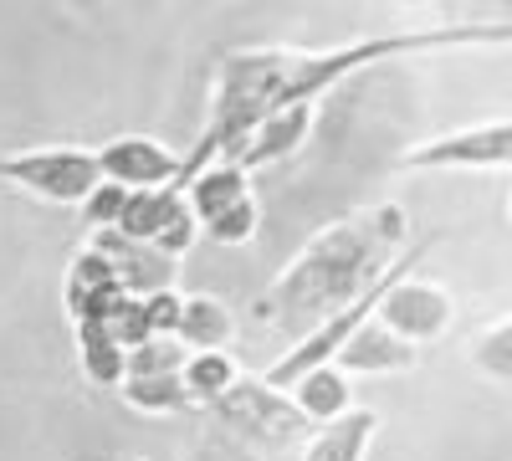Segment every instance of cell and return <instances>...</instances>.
Instances as JSON below:
<instances>
[{
  "instance_id": "2",
  "label": "cell",
  "mask_w": 512,
  "mask_h": 461,
  "mask_svg": "<svg viewBox=\"0 0 512 461\" xmlns=\"http://www.w3.org/2000/svg\"><path fill=\"white\" fill-rule=\"evenodd\" d=\"M0 180H11L52 205H82L103 185V170L88 149H26L0 159Z\"/></svg>"
},
{
  "instance_id": "18",
  "label": "cell",
  "mask_w": 512,
  "mask_h": 461,
  "mask_svg": "<svg viewBox=\"0 0 512 461\" xmlns=\"http://www.w3.org/2000/svg\"><path fill=\"white\" fill-rule=\"evenodd\" d=\"M507 333H512V328H507V318H502L497 328L482 333V344H477V364H482L487 374H497V380H507V344H512Z\"/></svg>"
},
{
  "instance_id": "11",
  "label": "cell",
  "mask_w": 512,
  "mask_h": 461,
  "mask_svg": "<svg viewBox=\"0 0 512 461\" xmlns=\"http://www.w3.org/2000/svg\"><path fill=\"white\" fill-rule=\"evenodd\" d=\"M374 431H379V415L374 410H344L338 421H323L308 436L303 461H364Z\"/></svg>"
},
{
  "instance_id": "13",
  "label": "cell",
  "mask_w": 512,
  "mask_h": 461,
  "mask_svg": "<svg viewBox=\"0 0 512 461\" xmlns=\"http://www.w3.org/2000/svg\"><path fill=\"white\" fill-rule=\"evenodd\" d=\"M297 410L308 415V421H338V415L349 410V380L338 374L333 364H323V369H313V374H303L297 385H287L282 390Z\"/></svg>"
},
{
  "instance_id": "8",
  "label": "cell",
  "mask_w": 512,
  "mask_h": 461,
  "mask_svg": "<svg viewBox=\"0 0 512 461\" xmlns=\"http://www.w3.org/2000/svg\"><path fill=\"white\" fill-rule=\"evenodd\" d=\"M88 246L108 262L113 282L128 292V298H154V292L175 287V257H164V251H154V246H144V241H128V236H118L113 226H103Z\"/></svg>"
},
{
  "instance_id": "12",
  "label": "cell",
  "mask_w": 512,
  "mask_h": 461,
  "mask_svg": "<svg viewBox=\"0 0 512 461\" xmlns=\"http://www.w3.org/2000/svg\"><path fill=\"white\" fill-rule=\"evenodd\" d=\"M190 216H195V226H210L216 216H226L231 205H241L251 190H246V175L241 170H231V164H210V170H200L190 185Z\"/></svg>"
},
{
  "instance_id": "16",
  "label": "cell",
  "mask_w": 512,
  "mask_h": 461,
  "mask_svg": "<svg viewBox=\"0 0 512 461\" xmlns=\"http://www.w3.org/2000/svg\"><path fill=\"white\" fill-rule=\"evenodd\" d=\"M77 349H82V369H88L98 385H118V374H123V349L108 339L98 323H77Z\"/></svg>"
},
{
  "instance_id": "17",
  "label": "cell",
  "mask_w": 512,
  "mask_h": 461,
  "mask_svg": "<svg viewBox=\"0 0 512 461\" xmlns=\"http://www.w3.org/2000/svg\"><path fill=\"white\" fill-rule=\"evenodd\" d=\"M210 241H221V246H236V241H246L251 231H256V200L246 195L241 205H231V211L226 216H216V221H210V226H200Z\"/></svg>"
},
{
  "instance_id": "1",
  "label": "cell",
  "mask_w": 512,
  "mask_h": 461,
  "mask_svg": "<svg viewBox=\"0 0 512 461\" xmlns=\"http://www.w3.org/2000/svg\"><path fill=\"white\" fill-rule=\"evenodd\" d=\"M405 241V211L400 205H374L349 221H338L328 231H318L303 257H297L267 292V313L303 328L308 318H333L338 308H349L354 298L395 267Z\"/></svg>"
},
{
  "instance_id": "10",
  "label": "cell",
  "mask_w": 512,
  "mask_h": 461,
  "mask_svg": "<svg viewBox=\"0 0 512 461\" xmlns=\"http://www.w3.org/2000/svg\"><path fill=\"white\" fill-rule=\"evenodd\" d=\"M344 369H354V374H395V369H410L415 364V349L410 344H400L384 323H359L344 344H338V354H333Z\"/></svg>"
},
{
  "instance_id": "14",
  "label": "cell",
  "mask_w": 512,
  "mask_h": 461,
  "mask_svg": "<svg viewBox=\"0 0 512 461\" xmlns=\"http://www.w3.org/2000/svg\"><path fill=\"white\" fill-rule=\"evenodd\" d=\"M169 339L190 344L195 354H216V349L231 339V313H226V303H216V298H190V303H180V318H175V333H169Z\"/></svg>"
},
{
  "instance_id": "9",
  "label": "cell",
  "mask_w": 512,
  "mask_h": 461,
  "mask_svg": "<svg viewBox=\"0 0 512 461\" xmlns=\"http://www.w3.org/2000/svg\"><path fill=\"white\" fill-rule=\"evenodd\" d=\"M313 113H318V103H292V108H277V113H267L256 129L221 159V164H231V170H256V164H272V159H287L297 144L308 139V129H313Z\"/></svg>"
},
{
  "instance_id": "15",
  "label": "cell",
  "mask_w": 512,
  "mask_h": 461,
  "mask_svg": "<svg viewBox=\"0 0 512 461\" xmlns=\"http://www.w3.org/2000/svg\"><path fill=\"white\" fill-rule=\"evenodd\" d=\"M241 380L236 364L216 349V354H185V369H180V385H185V400L190 405H210L221 400L231 385Z\"/></svg>"
},
{
  "instance_id": "7",
  "label": "cell",
  "mask_w": 512,
  "mask_h": 461,
  "mask_svg": "<svg viewBox=\"0 0 512 461\" xmlns=\"http://www.w3.org/2000/svg\"><path fill=\"white\" fill-rule=\"evenodd\" d=\"M93 159H98L103 180L118 190H164L180 175V154H169L164 144H154L144 134H123V139L93 149Z\"/></svg>"
},
{
  "instance_id": "4",
  "label": "cell",
  "mask_w": 512,
  "mask_h": 461,
  "mask_svg": "<svg viewBox=\"0 0 512 461\" xmlns=\"http://www.w3.org/2000/svg\"><path fill=\"white\" fill-rule=\"evenodd\" d=\"M180 369H185V349L175 339H149L139 349L123 354V400L139 405V410H185V385H180Z\"/></svg>"
},
{
  "instance_id": "5",
  "label": "cell",
  "mask_w": 512,
  "mask_h": 461,
  "mask_svg": "<svg viewBox=\"0 0 512 461\" xmlns=\"http://www.w3.org/2000/svg\"><path fill=\"white\" fill-rule=\"evenodd\" d=\"M512 159V123H477L461 134H441L431 144H415L405 154L410 170H507Z\"/></svg>"
},
{
  "instance_id": "6",
  "label": "cell",
  "mask_w": 512,
  "mask_h": 461,
  "mask_svg": "<svg viewBox=\"0 0 512 461\" xmlns=\"http://www.w3.org/2000/svg\"><path fill=\"white\" fill-rule=\"evenodd\" d=\"M374 323H384L400 344H420V339H436V333L451 323V298L431 282H410L400 277L395 287H384V298L374 308Z\"/></svg>"
},
{
  "instance_id": "3",
  "label": "cell",
  "mask_w": 512,
  "mask_h": 461,
  "mask_svg": "<svg viewBox=\"0 0 512 461\" xmlns=\"http://www.w3.org/2000/svg\"><path fill=\"white\" fill-rule=\"evenodd\" d=\"M210 410H216L231 431H241L246 441L267 446V451H272V446H292L297 436L313 426L282 390H272V385H262V380H236L221 400H210Z\"/></svg>"
}]
</instances>
